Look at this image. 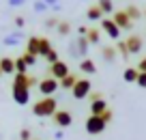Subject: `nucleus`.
Wrapping results in <instances>:
<instances>
[{
    "mask_svg": "<svg viewBox=\"0 0 146 140\" xmlns=\"http://www.w3.org/2000/svg\"><path fill=\"white\" fill-rule=\"evenodd\" d=\"M32 140H39V138H32Z\"/></svg>",
    "mask_w": 146,
    "mask_h": 140,
    "instance_id": "a19ab883",
    "label": "nucleus"
},
{
    "mask_svg": "<svg viewBox=\"0 0 146 140\" xmlns=\"http://www.w3.org/2000/svg\"><path fill=\"white\" fill-rule=\"evenodd\" d=\"M39 82L35 76H28V73H15L13 76V86H19V88H32V86H39Z\"/></svg>",
    "mask_w": 146,
    "mask_h": 140,
    "instance_id": "423d86ee",
    "label": "nucleus"
},
{
    "mask_svg": "<svg viewBox=\"0 0 146 140\" xmlns=\"http://www.w3.org/2000/svg\"><path fill=\"white\" fill-rule=\"evenodd\" d=\"M144 15H146V9H144Z\"/></svg>",
    "mask_w": 146,
    "mask_h": 140,
    "instance_id": "79ce46f5",
    "label": "nucleus"
},
{
    "mask_svg": "<svg viewBox=\"0 0 146 140\" xmlns=\"http://www.w3.org/2000/svg\"><path fill=\"white\" fill-rule=\"evenodd\" d=\"M11 95H13V101L17 106H26L30 101V88H19V86H13L11 88Z\"/></svg>",
    "mask_w": 146,
    "mask_h": 140,
    "instance_id": "9d476101",
    "label": "nucleus"
},
{
    "mask_svg": "<svg viewBox=\"0 0 146 140\" xmlns=\"http://www.w3.org/2000/svg\"><path fill=\"white\" fill-rule=\"evenodd\" d=\"M86 39H88V43H99L101 41V32H99V28H88V35H86Z\"/></svg>",
    "mask_w": 146,
    "mask_h": 140,
    "instance_id": "5701e85b",
    "label": "nucleus"
},
{
    "mask_svg": "<svg viewBox=\"0 0 146 140\" xmlns=\"http://www.w3.org/2000/svg\"><path fill=\"white\" fill-rule=\"evenodd\" d=\"M39 45H41V37H28V41H26V52L28 54H32V56H39Z\"/></svg>",
    "mask_w": 146,
    "mask_h": 140,
    "instance_id": "ddd939ff",
    "label": "nucleus"
},
{
    "mask_svg": "<svg viewBox=\"0 0 146 140\" xmlns=\"http://www.w3.org/2000/svg\"><path fill=\"white\" fill-rule=\"evenodd\" d=\"M45 60H47V63H50V65H54V63H58V60H60V58H58V52H56V50H52V52H50V54H47V56H45Z\"/></svg>",
    "mask_w": 146,
    "mask_h": 140,
    "instance_id": "c756f323",
    "label": "nucleus"
},
{
    "mask_svg": "<svg viewBox=\"0 0 146 140\" xmlns=\"http://www.w3.org/2000/svg\"><path fill=\"white\" fill-rule=\"evenodd\" d=\"M137 78H140V71H137V67H127L123 71V80L125 82H137Z\"/></svg>",
    "mask_w": 146,
    "mask_h": 140,
    "instance_id": "6ab92c4d",
    "label": "nucleus"
},
{
    "mask_svg": "<svg viewBox=\"0 0 146 140\" xmlns=\"http://www.w3.org/2000/svg\"><path fill=\"white\" fill-rule=\"evenodd\" d=\"M125 11H127V15H129V17H131V19H133V22H137V19H140V17H142V11H140V9H137V7H135V5H129V7H127V9H125Z\"/></svg>",
    "mask_w": 146,
    "mask_h": 140,
    "instance_id": "b1692460",
    "label": "nucleus"
},
{
    "mask_svg": "<svg viewBox=\"0 0 146 140\" xmlns=\"http://www.w3.org/2000/svg\"><path fill=\"white\" fill-rule=\"evenodd\" d=\"M112 19L116 22V26H118L120 30H131L133 28V19L127 15V11H114Z\"/></svg>",
    "mask_w": 146,
    "mask_h": 140,
    "instance_id": "6e6552de",
    "label": "nucleus"
},
{
    "mask_svg": "<svg viewBox=\"0 0 146 140\" xmlns=\"http://www.w3.org/2000/svg\"><path fill=\"white\" fill-rule=\"evenodd\" d=\"M56 30H58L60 37H67L69 32H71V24H69L67 19H60V24H58V28H56Z\"/></svg>",
    "mask_w": 146,
    "mask_h": 140,
    "instance_id": "393cba45",
    "label": "nucleus"
},
{
    "mask_svg": "<svg viewBox=\"0 0 146 140\" xmlns=\"http://www.w3.org/2000/svg\"><path fill=\"white\" fill-rule=\"evenodd\" d=\"M58 88H60V82L56 80V78H52V76L43 78V80L39 82V93H41L43 97H54V93Z\"/></svg>",
    "mask_w": 146,
    "mask_h": 140,
    "instance_id": "20e7f679",
    "label": "nucleus"
},
{
    "mask_svg": "<svg viewBox=\"0 0 146 140\" xmlns=\"http://www.w3.org/2000/svg\"><path fill=\"white\" fill-rule=\"evenodd\" d=\"M0 76H5V73H2V69H0Z\"/></svg>",
    "mask_w": 146,
    "mask_h": 140,
    "instance_id": "ea45409f",
    "label": "nucleus"
},
{
    "mask_svg": "<svg viewBox=\"0 0 146 140\" xmlns=\"http://www.w3.org/2000/svg\"><path fill=\"white\" fill-rule=\"evenodd\" d=\"M22 58L26 60V65H28V67H35V65H36V56L28 54V52H24V54H22Z\"/></svg>",
    "mask_w": 146,
    "mask_h": 140,
    "instance_id": "c85d7f7f",
    "label": "nucleus"
},
{
    "mask_svg": "<svg viewBox=\"0 0 146 140\" xmlns=\"http://www.w3.org/2000/svg\"><path fill=\"white\" fill-rule=\"evenodd\" d=\"M86 17L88 19H95V22H99V19H103V11H101V7L97 5H90L88 7V11H86Z\"/></svg>",
    "mask_w": 146,
    "mask_h": 140,
    "instance_id": "a211bd4d",
    "label": "nucleus"
},
{
    "mask_svg": "<svg viewBox=\"0 0 146 140\" xmlns=\"http://www.w3.org/2000/svg\"><path fill=\"white\" fill-rule=\"evenodd\" d=\"M116 54H118V52H116V48H112V45H103V48H101V56H103L105 63H114Z\"/></svg>",
    "mask_w": 146,
    "mask_h": 140,
    "instance_id": "f3484780",
    "label": "nucleus"
},
{
    "mask_svg": "<svg viewBox=\"0 0 146 140\" xmlns=\"http://www.w3.org/2000/svg\"><path fill=\"white\" fill-rule=\"evenodd\" d=\"M0 69H2L5 76H11V73L15 76V58H11V56H2V58H0Z\"/></svg>",
    "mask_w": 146,
    "mask_h": 140,
    "instance_id": "f8f14e48",
    "label": "nucleus"
},
{
    "mask_svg": "<svg viewBox=\"0 0 146 140\" xmlns=\"http://www.w3.org/2000/svg\"><path fill=\"white\" fill-rule=\"evenodd\" d=\"M47 73H50L52 78H56V80H64V78L71 73V69H69V65L64 63V60H58V63H54V65H50V69H47Z\"/></svg>",
    "mask_w": 146,
    "mask_h": 140,
    "instance_id": "39448f33",
    "label": "nucleus"
},
{
    "mask_svg": "<svg viewBox=\"0 0 146 140\" xmlns=\"http://www.w3.org/2000/svg\"><path fill=\"white\" fill-rule=\"evenodd\" d=\"M105 127H108V121H105L103 117H95V114H90V117L86 119V123H84V129H86V134H90V136L103 134Z\"/></svg>",
    "mask_w": 146,
    "mask_h": 140,
    "instance_id": "f03ea898",
    "label": "nucleus"
},
{
    "mask_svg": "<svg viewBox=\"0 0 146 140\" xmlns=\"http://www.w3.org/2000/svg\"><path fill=\"white\" fill-rule=\"evenodd\" d=\"M137 71H140V73L146 71V56H144V58H140V63H137Z\"/></svg>",
    "mask_w": 146,
    "mask_h": 140,
    "instance_id": "c9c22d12",
    "label": "nucleus"
},
{
    "mask_svg": "<svg viewBox=\"0 0 146 140\" xmlns=\"http://www.w3.org/2000/svg\"><path fill=\"white\" fill-rule=\"evenodd\" d=\"M15 73H28V65H26V60H24L22 56L15 58Z\"/></svg>",
    "mask_w": 146,
    "mask_h": 140,
    "instance_id": "a878e982",
    "label": "nucleus"
},
{
    "mask_svg": "<svg viewBox=\"0 0 146 140\" xmlns=\"http://www.w3.org/2000/svg\"><path fill=\"white\" fill-rule=\"evenodd\" d=\"M58 24H60V19H58V17H50V19H45V28H58Z\"/></svg>",
    "mask_w": 146,
    "mask_h": 140,
    "instance_id": "7c9ffc66",
    "label": "nucleus"
},
{
    "mask_svg": "<svg viewBox=\"0 0 146 140\" xmlns=\"http://www.w3.org/2000/svg\"><path fill=\"white\" fill-rule=\"evenodd\" d=\"M7 2H9V7H22L26 0H7Z\"/></svg>",
    "mask_w": 146,
    "mask_h": 140,
    "instance_id": "e433bc0d",
    "label": "nucleus"
},
{
    "mask_svg": "<svg viewBox=\"0 0 146 140\" xmlns=\"http://www.w3.org/2000/svg\"><path fill=\"white\" fill-rule=\"evenodd\" d=\"M47 7H58V0H45Z\"/></svg>",
    "mask_w": 146,
    "mask_h": 140,
    "instance_id": "58836bf2",
    "label": "nucleus"
},
{
    "mask_svg": "<svg viewBox=\"0 0 146 140\" xmlns=\"http://www.w3.org/2000/svg\"><path fill=\"white\" fill-rule=\"evenodd\" d=\"M80 71L88 73V76H92V73H97V65L92 58H82L80 60Z\"/></svg>",
    "mask_w": 146,
    "mask_h": 140,
    "instance_id": "2eb2a0df",
    "label": "nucleus"
},
{
    "mask_svg": "<svg viewBox=\"0 0 146 140\" xmlns=\"http://www.w3.org/2000/svg\"><path fill=\"white\" fill-rule=\"evenodd\" d=\"M101 117H103V119H105V121H108V123H110V121H112V119H114V114H112V110H105V112H103V114H101Z\"/></svg>",
    "mask_w": 146,
    "mask_h": 140,
    "instance_id": "4c0bfd02",
    "label": "nucleus"
},
{
    "mask_svg": "<svg viewBox=\"0 0 146 140\" xmlns=\"http://www.w3.org/2000/svg\"><path fill=\"white\" fill-rule=\"evenodd\" d=\"M52 50H54V48H52L50 39H47V37H41V45H39V56H43V58H45V56L50 54Z\"/></svg>",
    "mask_w": 146,
    "mask_h": 140,
    "instance_id": "412c9836",
    "label": "nucleus"
},
{
    "mask_svg": "<svg viewBox=\"0 0 146 140\" xmlns=\"http://www.w3.org/2000/svg\"><path fill=\"white\" fill-rule=\"evenodd\" d=\"M97 5L101 7V11H103V15H114V2L112 0H97Z\"/></svg>",
    "mask_w": 146,
    "mask_h": 140,
    "instance_id": "4be33fe9",
    "label": "nucleus"
},
{
    "mask_svg": "<svg viewBox=\"0 0 146 140\" xmlns=\"http://www.w3.org/2000/svg\"><path fill=\"white\" fill-rule=\"evenodd\" d=\"M15 26L24 28V26H26V17H24V15H17V17H15Z\"/></svg>",
    "mask_w": 146,
    "mask_h": 140,
    "instance_id": "72a5a7b5",
    "label": "nucleus"
},
{
    "mask_svg": "<svg viewBox=\"0 0 146 140\" xmlns=\"http://www.w3.org/2000/svg\"><path fill=\"white\" fill-rule=\"evenodd\" d=\"M105 110H110V108H108V101H105V99L90 101V114H95V117H101Z\"/></svg>",
    "mask_w": 146,
    "mask_h": 140,
    "instance_id": "4468645a",
    "label": "nucleus"
},
{
    "mask_svg": "<svg viewBox=\"0 0 146 140\" xmlns=\"http://www.w3.org/2000/svg\"><path fill=\"white\" fill-rule=\"evenodd\" d=\"M78 80H80L78 73H69L64 80H60V88H64V90H73V86L78 84Z\"/></svg>",
    "mask_w": 146,
    "mask_h": 140,
    "instance_id": "dca6fc26",
    "label": "nucleus"
},
{
    "mask_svg": "<svg viewBox=\"0 0 146 140\" xmlns=\"http://www.w3.org/2000/svg\"><path fill=\"white\" fill-rule=\"evenodd\" d=\"M116 52H120V56H123V60H129V48H127V43L125 41H118V45H116Z\"/></svg>",
    "mask_w": 146,
    "mask_h": 140,
    "instance_id": "bb28decb",
    "label": "nucleus"
},
{
    "mask_svg": "<svg viewBox=\"0 0 146 140\" xmlns=\"http://www.w3.org/2000/svg\"><path fill=\"white\" fill-rule=\"evenodd\" d=\"M140 88H146V71L144 73H140V78H137V82H135Z\"/></svg>",
    "mask_w": 146,
    "mask_h": 140,
    "instance_id": "473e14b6",
    "label": "nucleus"
},
{
    "mask_svg": "<svg viewBox=\"0 0 146 140\" xmlns=\"http://www.w3.org/2000/svg\"><path fill=\"white\" fill-rule=\"evenodd\" d=\"M52 121L56 123V127L67 129V127H71V123H73V114L69 112V110H58V112L52 117Z\"/></svg>",
    "mask_w": 146,
    "mask_h": 140,
    "instance_id": "0eeeda50",
    "label": "nucleus"
},
{
    "mask_svg": "<svg viewBox=\"0 0 146 140\" xmlns=\"http://www.w3.org/2000/svg\"><path fill=\"white\" fill-rule=\"evenodd\" d=\"M101 30H103L105 35L110 37V39H118V37H120V32H123L118 26H116V22H114V19H108V17H103V19H101Z\"/></svg>",
    "mask_w": 146,
    "mask_h": 140,
    "instance_id": "1a4fd4ad",
    "label": "nucleus"
},
{
    "mask_svg": "<svg viewBox=\"0 0 146 140\" xmlns=\"http://www.w3.org/2000/svg\"><path fill=\"white\" fill-rule=\"evenodd\" d=\"M22 37H24L22 32L15 30V32H11V35H7L5 39H2V43H5V45H17L19 41H22Z\"/></svg>",
    "mask_w": 146,
    "mask_h": 140,
    "instance_id": "aec40b11",
    "label": "nucleus"
},
{
    "mask_svg": "<svg viewBox=\"0 0 146 140\" xmlns=\"http://www.w3.org/2000/svg\"><path fill=\"white\" fill-rule=\"evenodd\" d=\"M88 99H90V101H97V99H103V95H101L99 90H92L90 95H88Z\"/></svg>",
    "mask_w": 146,
    "mask_h": 140,
    "instance_id": "f704fd0d",
    "label": "nucleus"
},
{
    "mask_svg": "<svg viewBox=\"0 0 146 140\" xmlns=\"http://www.w3.org/2000/svg\"><path fill=\"white\" fill-rule=\"evenodd\" d=\"M32 9H35L36 13H43V11H45V9H50V7H47V2H45V0H36L35 5H32Z\"/></svg>",
    "mask_w": 146,
    "mask_h": 140,
    "instance_id": "cd10ccee",
    "label": "nucleus"
},
{
    "mask_svg": "<svg viewBox=\"0 0 146 140\" xmlns=\"http://www.w3.org/2000/svg\"><path fill=\"white\" fill-rule=\"evenodd\" d=\"M58 112V101L56 97H41L39 101L32 104V114L39 119H47V117H54Z\"/></svg>",
    "mask_w": 146,
    "mask_h": 140,
    "instance_id": "f257e3e1",
    "label": "nucleus"
},
{
    "mask_svg": "<svg viewBox=\"0 0 146 140\" xmlns=\"http://www.w3.org/2000/svg\"><path fill=\"white\" fill-rule=\"evenodd\" d=\"M125 43H127V48H129V54H140V50L144 48V39H142L140 35H129L127 39H125Z\"/></svg>",
    "mask_w": 146,
    "mask_h": 140,
    "instance_id": "9b49d317",
    "label": "nucleus"
},
{
    "mask_svg": "<svg viewBox=\"0 0 146 140\" xmlns=\"http://www.w3.org/2000/svg\"><path fill=\"white\" fill-rule=\"evenodd\" d=\"M19 140H32V134H30V129H26V127H24V129L19 131Z\"/></svg>",
    "mask_w": 146,
    "mask_h": 140,
    "instance_id": "2f4dec72",
    "label": "nucleus"
},
{
    "mask_svg": "<svg viewBox=\"0 0 146 140\" xmlns=\"http://www.w3.org/2000/svg\"><path fill=\"white\" fill-rule=\"evenodd\" d=\"M92 93V82L88 80V78H80L78 80V84L73 86V90H71V95L75 97L78 101H82V99H86L88 95Z\"/></svg>",
    "mask_w": 146,
    "mask_h": 140,
    "instance_id": "7ed1b4c3",
    "label": "nucleus"
}]
</instances>
